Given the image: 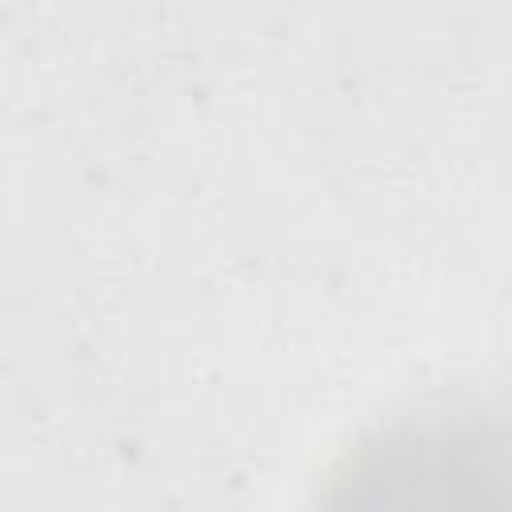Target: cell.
<instances>
[{
	"mask_svg": "<svg viewBox=\"0 0 512 512\" xmlns=\"http://www.w3.org/2000/svg\"><path fill=\"white\" fill-rule=\"evenodd\" d=\"M316 512H512L508 428L480 404H432L368 432Z\"/></svg>",
	"mask_w": 512,
	"mask_h": 512,
	"instance_id": "6da1fadb",
	"label": "cell"
}]
</instances>
